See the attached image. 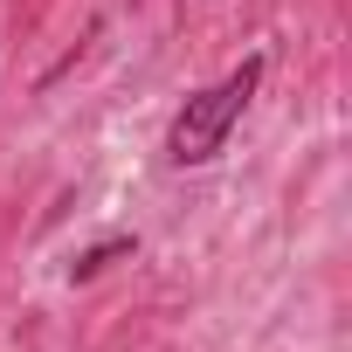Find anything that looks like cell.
<instances>
[{"instance_id":"cell-2","label":"cell","mask_w":352,"mask_h":352,"mask_svg":"<svg viewBox=\"0 0 352 352\" xmlns=\"http://www.w3.org/2000/svg\"><path fill=\"white\" fill-rule=\"evenodd\" d=\"M138 249V235H111V242H97V249H83L76 263H69V283H90V276H104L118 256H131Z\"/></svg>"},{"instance_id":"cell-1","label":"cell","mask_w":352,"mask_h":352,"mask_svg":"<svg viewBox=\"0 0 352 352\" xmlns=\"http://www.w3.org/2000/svg\"><path fill=\"white\" fill-rule=\"evenodd\" d=\"M263 69H270L263 56H242L221 83H208L201 97H187L180 118H173V131H166V159H173V166H208V159H221L235 118L249 111V97H256V83H263Z\"/></svg>"}]
</instances>
